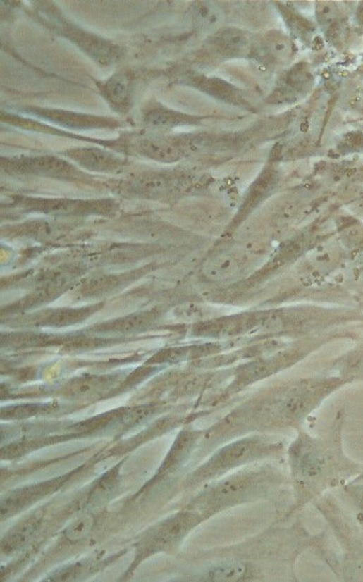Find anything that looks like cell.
Returning a JSON list of instances; mask_svg holds the SVG:
<instances>
[{
  "mask_svg": "<svg viewBox=\"0 0 363 582\" xmlns=\"http://www.w3.org/2000/svg\"><path fill=\"white\" fill-rule=\"evenodd\" d=\"M260 449L259 442L256 440H242L230 445L219 452L213 460L212 467L216 469H230L251 457Z\"/></svg>",
  "mask_w": 363,
  "mask_h": 582,
  "instance_id": "6da1fadb",
  "label": "cell"
},
{
  "mask_svg": "<svg viewBox=\"0 0 363 582\" xmlns=\"http://www.w3.org/2000/svg\"><path fill=\"white\" fill-rule=\"evenodd\" d=\"M251 481L252 479L248 476L228 479L216 489L214 499L219 504H230L231 502L236 501L242 497L247 490L250 489Z\"/></svg>",
  "mask_w": 363,
  "mask_h": 582,
  "instance_id": "7a4b0ae2",
  "label": "cell"
},
{
  "mask_svg": "<svg viewBox=\"0 0 363 582\" xmlns=\"http://www.w3.org/2000/svg\"><path fill=\"white\" fill-rule=\"evenodd\" d=\"M246 573L247 569L245 564L227 562L213 566L208 571V576L213 581H236L245 578Z\"/></svg>",
  "mask_w": 363,
  "mask_h": 582,
  "instance_id": "3957f363",
  "label": "cell"
},
{
  "mask_svg": "<svg viewBox=\"0 0 363 582\" xmlns=\"http://www.w3.org/2000/svg\"><path fill=\"white\" fill-rule=\"evenodd\" d=\"M94 524V519L93 516H82L66 527V531H64V535L71 542L83 540L90 534Z\"/></svg>",
  "mask_w": 363,
  "mask_h": 582,
  "instance_id": "277c9868",
  "label": "cell"
},
{
  "mask_svg": "<svg viewBox=\"0 0 363 582\" xmlns=\"http://www.w3.org/2000/svg\"><path fill=\"white\" fill-rule=\"evenodd\" d=\"M104 388L103 380H99L98 378L86 379L71 385L70 394L78 399H88L98 395Z\"/></svg>",
  "mask_w": 363,
  "mask_h": 582,
  "instance_id": "5b68a950",
  "label": "cell"
},
{
  "mask_svg": "<svg viewBox=\"0 0 363 582\" xmlns=\"http://www.w3.org/2000/svg\"><path fill=\"white\" fill-rule=\"evenodd\" d=\"M192 442V434H187V433H186V434L180 435L175 446H173V450H171L170 456H168V459L166 460L165 465L171 467L178 464V462H180V459H183L185 452L188 451L189 447H190L191 442Z\"/></svg>",
  "mask_w": 363,
  "mask_h": 582,
  "instance_id": "8992f818",
  "label": "cell"
},
{
  "mask_svg": "<svg viewBox=\"0 0 363 582\" xmlns=\"http://www.w3.org/2000/svg\"><path fill=\"white\" fill-rule=\"evenodd\" d=\"M116 472L109 471L103 479L99 482L94 489V498L96 500L106 498V495L111 493V490L116 484Z\"/></svg>",
  "mask_w": 363,
  "mask_h": 582,
  "instance_id": "52a82bcc",
  "label": "cell"
},
{
  "mask_svg": "<svg viewBox=\"0 0 363 582\" xmlns=\"http://www.w3.org/2000/svg\"><path fill=\"white\" fill-rule=\"evenodd\" d=\"M36 409L34 407H16V409L10 410V414H8L9 418H24L26 416H29V415H32L35 414Z\"/></svg>",
  "mask_w": 363,
  "mask_h": 582,
  "instance_id": "ba28073f",
  "label": "cell"
},
{
  "mask_svg": "<svg viewBox=\"0 0 363 582\" xmlns=\"http://www.w3.org/2000/svg\"><path fill=\"white\" fill-rule=\"evenodd\" d=\"M146 409H136L134 410V411H131L128 416L124 417V421H125V424L133 425L134 423L141 420L144 416H146Z\"/></svg>",
  "mask_w": 363,
  "mask_h": 582,
  "instance_id": "9c48e42d",
  "label": "cell"
}]
</instances>
